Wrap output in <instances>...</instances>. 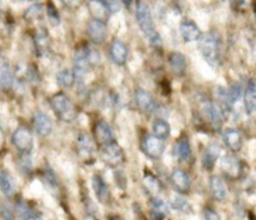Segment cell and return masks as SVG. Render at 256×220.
I'll use <instances>...</instances> for the list:
<instances>
[{
    "instance_id": "cell-38",
    "label": "cell",
    "mask_w": 256,
    "mask_h": 220,
    "mask_svg": "<svg viewBox=\"0 0 256 220\" xmlns=\"http://www.w3.org/2000/svg\"><path fill=\"white\" fill-rule=\"evenodd\" d=\"M0 219L2 220H14V212H12V208L8 204H4L0 210Z\"/></svg>"
},
{
    "instance_id": "cell-33",
    "label": "cell",
    "mask_w": 256,
    "mask_h": 220,
    "mask_svg": "<svg viewBox=\"0 0 256 220\" xmlns=\"http://www.w3.org/2000/svg\"><path fill=\"white\" fill-rule=\"evenodd\" d=\"M150 206H152V212H154V214L165 215V216L168 215V205L160 198H152V202H150Z\"/></svg>"
},
{
    "instance_id": "cell-39",
    "label": "cell",
    "mask_w": 256,
    "mask_h": 220,
    "mask_svg": "<svg viewBox=\"0 0 256 220\" xmlns=\"http://www.w3.org/2000/svg\"><path fill=\"white\" fill-rule=\"evenodd\" d=\"M122 2H105V6H106L109 14H114V12H119L122 9Z\"/></svg>"
},
{
    "instance_id": "cell-27",
    "label": "cell",
    "mask_w": 256,
    "mask_h": 220,
    "mask_svg": "<svg viewBox=\"0 0 256 220\" xmlns=\"http://www.w3.org/2000/svg\"><path fill=\"white\" fill-rule=\"evenodd\" d=\"M170 132H172V128H170V124L165 119L158 118L152 122V135L154 136L165 140L166 138L170 136Z\"/></svg>"
},
{
    "instance_id": "cell-25",
    "label": "cell",
    "mask_w": 256,
    "mask_h": 220,
    "mask_svg": "<svg viewBox=\"0 0 256 220\" xmlns=\"http://www.w3.org/2000/svg\"><path fill=\"white\" fill-rule=\"evenodd\" d=\"M256 109V85L254 79L249 82L245 92V110L249 115L254 114Z\"/></svg>"
},
{
    "instance_id": "cell-45",
    "label": "cell",
    "mask_w": 256,
    "mask_h": 220,
    "mask_svg": "<svg viewBox=\"0 0 256 220\" xmlns=\"http://www.w3.org/2000/svg\"><path fill=\"white\" fill-rule=\"evenodd\" d=\"M2 82H0V90H2Z\"/></svg>"
},
{
    "instance_id": "cell-20",
    "label": "cell",
    "mask_w": 256,
    "mask_h": 220,
    "mask_svg": "<svg viewBox=\"0 0 256 220\" xmlns=\"http://www.w3.org/2000/svg\"><path fill=\"white\" fill-rule=\"evenodd\" d=\"M16 190V184L8 170H0V192L5 195V196H12Z\"/></svg>"
},
{
    "instance_id": "cell-5",
    "label": "cell",
    "mask_w": 256,
    "mask_h": 220,
    "mask_svg": "<svg viewBox=\"0 0 256 220\" xmlns=\"http://www.w3.org/2000/svg\"><path fill=\"white\" fill-rule=\"evenodd\" d=\"M140 149L150 159H159L165 152V142L152 134H146L142 136Z\"/></svg>"
},
{
    "instance_id": "cell-18",
    "label": "cell",
    "mask_w": 256,
    "mask_h": 220,
    "mask_svg": "<svg viewBox=\"0 0 256 220\" xmlns=\"http://www.w3.org/2000/svg\"><path fill=\"white\" fill-rule=\"evenodd\" d=\"M220 152H222V149H220L219 144L212 142V144L206 148L204 154H202V168H204L205 170H212V168H214L215 162H216L218 158L220 156Z\"/></svg>"
},
{
    "instance_id": "cell-2",
    "label": "cell",
    "mask_w": 256,
    "mask_h": 220,
    "mask_svg": "<svg viewBox=\"0 0 256 220\" xmlns=\"http://www.w3.org/2000/svg\"><path fill=\"white\" fill-rule=\"evenodd\" d=\"M135 18H136V22L138 25H139L140 30H142V34L149 39V42H152V45L160 44V42H162V38H160L156 29H155L152 12H150L149 5H148L146 2H135Z\"/></svg>"
},
{
    "instance_id": "cell-7",
    "label": "cell",
    "mask_w": 256,
    "mask_h": 220,
    "mask_svg": "<svg viewBox=\"0 0 256 220\" xmlns=\"http://www.w3.org/2000/svg\"><path fill=\"white\" fill-rule=\"evenodd\" d=\"M76 149L82 160H92L96 152V145L89 134L80 132L76 139Z\"/></svg>"
},
{
    "instance_id": "cell-13",
    "label": "cell",
    "mask_w": 256,
    "mask_h": 220,
    "mask_svg": "<svg viewBox=\"0 0 256 220\" xmlns=\"http://www.w3.org/2000/svg\"><path fill=\"white\" fill-rule=\"evenodd\" d=\"M180 34H182V38L184 39V42H199L202 32L200 30V28L198 26L196 22L190 19H185L180 24Z\"/></svg>"
},
{
    "instance_id": "cell-41",
    "label": "cell",
    "mask_w": 256,
    "mask_h": 220,
    "mask_svg": "<svg viewBox=\"0 0 256 220\" xmlns=\"http://www.w3.org/2000/svg\"><path fill=\"white\" fill-rule=\"evenodd\" d=\"M26 220H44V219H42V215L40 214L38 210H32V212H30L29 216H28Z\"/></svg>"
},
{
    "instance_id": "cell-9",
    "label": "cell",
    "mask_w": 256,
    "mask_h": 220,
    "mask_svg": "<svg viewBox=\"0 0 256 220\" xmlns=\"http://www.w3.org/2000/svg\"><path fill=\"white\" fill-rule=\"evenodd\" d=\"M220 166L224 174L232 179L239 178L242 172V162L234 155L228 154L222 156V159L220 160Z\"/></svg>"
},
{
    "instance_id": "cell-8",
    "label": "cell",
    "mask_w": 256,
    "mask_h": 220,
    "mask_svg": "<svg viewBox=\"0 0 256 220\" xmlns=\"http://www.w3.org/2000/svg\"><path fill=\"white\" fill-rule=\"evenodd\" d=\"M202 112H204V115L208 118L209 122L215 129L222 128V122H224V114H222V109L220 108V105L218 102H204V105H202Z\"/></svg>"
},
{
    "instance_id": "cell-23",
    "label": "cell",
    "mask_w": 256,
    "mask_h": 220,
    "mask_svg": "<svg viewBox=\"0 0 256 220\" xmlns=\"http://www.w3.org/2000/svg\"><path fill=\"white\" fill-rule=\"evenodd\" d=\"M209 186H210V192H212L214 199L222 200L225 196H226V186H225L222 178H219L218 175H212V176L210 178Z\"/></svg>"
},
{
    "instance_id": "cell-24",
    "label": "cell",
    "mask_w": 256,
    "mask_h": 220,
    "mask_svg": "<svg viewBox=\"0 0 256 220\" xmlns=\"http://www.w3.org/2000/svg\"><path fill=\"white\" fill-rule=\"evenodd\" d=\"M144 186L146 188V190L150 194L154 195V198L158 196L162 190V184L159 180V178L155 176V175L150 172H144Z\"/></svg>"
},
{
    "instance_id": "cell-11",
    "label": "cell",
    "mask_w": 256,
    "mask_h": 220,
    "mask_svg": "<svg viewBox=\"0 0 256 220\" xmlns=\"http://www.w3.org/2000/svg\"><path fill=\"white\" fill-rule=\"evenodd\" d=\"M110 58H112V62L116 65H124L128 60V55H129V49H128L126 44H125L122 40L112 39V42H110L109 48Z\"/></svg>"
},
{
    "instance_id": "cell-6",
    "label": "cell",
    "mask_w": 256,
    "mask_h": 220,
    "mask_svg": "<svg viewBox=\"0 0 256 220\" xmlns=\"http://www.w3.org/2000/svg\"><path fill=\"white\" fill-rule=\"evenodd\" d=\"M12 142L20 152V154H30L34 146V138L28 128L20 126L12 132Z\"/></svg>"
},
{
    "instance_id": "cell-28",
    "label": "cell",
    "mask_w": 256,
    "mask_h": 220,
    "mask_svg": "<svg viewBox=\"0 0 256 220\" xmlns=\"http://www.w3.org/2000/svg\"><path fill=\"white\" fill-rule=\"evenodd\" d=\"M0 82L5 88H10L14 82V75L9 66V62L2 56H0Z\"/></svg>"
},
{
    "instance_id": "cell-10",
    "label": "cell",
    "mask_w": 256,
    "mask_h": 220,
    "mask_svg": "<svg viewBox=\"0 0 256 220\" xmlns=\"http://www.w3.org/2000/svg\"><path fill=\"white\" fill-rule=\"evenodd\" d=\"M94 142L95 144H100L102 146L104 145L110 144V142H114V134H112V130L110 128V125L108 124L105 120H99V122H95L94 125Z\"/></svg>"
},
{
    "instance_id": "cell-44",
    "label": "cell",
    "mask_w": 256,
    "mask_h": 220,
    "mask_svg": "<svg viewBox=\"0 0 256 220\" xmlns=\"http://www.w3.org/2000/svg\"><path fill=\"white\" fill-rule=\"evenodd\" d=\"M2 140H4V135H2V130L0 129V146L2 145Z\"/></svg>"
},
{
    "instance_id": "cell-43",
    "label": "cell",
    "mask_w": 256,
    "mask_h": 220,
    "mask_svg": "<svg viewBox=\"0 0 256 220\" xmlns=\"http://www.w3.org/2000/svg\"><path fill=\"white\" fill-rule=\"evenodd\" d=\"M106 220H122V218L119 215H109Z\"/></svg>"
},
{
    "instance_id": "cell-16",
    "label": "cell",
    "mask_w": 256,
    "mask_h": 220,
    "mask_svg": "<svg viewBox=\"0 0 256 220\" xmlns=\"http://www.w3.org/2000/svg\"><path fill=\"white\" fill-rule=\"evenodd\" d=\"M32 125L36 134H39L40 136H48L52 130V119L42 112H35L32 116Z\"/></svg>"
},
{
    "instance_id": "cell-30",
    "label": "cell",
    "mask_w": 256,
    "mask_h": 220,
    "mask_svg": "<svg viewBox=\"0 0 256 220\" xmlns=\"http://www.w3.org/2000/svg\"><path fill=\"white\" fill-rule=\"evenodd\" d=\"M48 39L49 38H48L46 32H44L42 30H39L36 32V35L34 36V44L38 55H44L48 52L49 49V40Z\"/></svg>"
},
{
    "instance_id": "cell-22",
    "label": "cell",
    "mask_w": 256,
    "mask_h": 220,
    "mask_svg": "<svg viewBox=\"0 0 256 220\" xmlns=\"http://www.w3.org/2000/svg\"><path fill=\"white\" fill-rule=\"evenodd\" d=\"M169 65L174 74L182 76V75L185 74V70H186V59H185L182 52H174L169 55Z\"/></svg>"
},
{
    "instance_id": "cell-37",
    "label": "cell",
    "mask_w": 256,
    "mask_h": 220,
    "mask_svg": "<svg viewBox=\"0 0 256 220\" xmlns=\"http://www.w3.org/2000/svg\"><path fill=\"white\" fill-rule=\"evenodd\" d=\"M85 55H86V62L89 64V66H95V65L99 64L100 62V52H98L94 48L89 46L86 44V50H85Z\"/></svg>"
},
{
    "instance_id": "cell-26",
    "label": "cell",
    "mask_w": 256,
    "mask_h": 220,
    "mask_svg": "<svg viewBox=\"0 0 256 220\" xmlns=\"http://www.w3.org/2000/svg\"><path fill=\"white\" fill-rule=\"evenodd\" d=\"M174 152L180 160H188L192 155V145L188 138L182 136L178 139L174 144Z\"/></svg>"
},
{
    "instance_id": "cell-15",
    "label": "cell",
    "mask_w": 256,
    "mask_h": 220,
    "mask_svg": "<svg viewBox=\"0 0 256 220\" xmlns=\"http://www.w3.org/2000/svg\"><path fill=\"white\" fill-rule=\"evenodd\" d=\"M86 32L92 42H96V44H102V42H104V40L106 39V35H108L106 24H105V22L92 19L89 22H88Z\"/></svg>"
},
{
    "instance_id": "cell-3",
    "label": "cell",
    "mask_w": 256,
    "mask_h": 220,
    "mask_svg": "<svg viewBox=\"0 0 256 220\" xmlns=\"http://www.w3.org/2000/svg\"><path fill=\"white\" fill-rule=\"evenodd\" d=\"M50 105L54 110L55 115L64 122H72L76 118L78 112L75 109L72 100L64 94V92H58L50 99Z\"/></svg>"
},
{
    "instance_id": "cell-40",
    "label": "cell",
    "mask_w": 256,
    "mask_h": 220,
    "mask_svg": "<svg viewBox=\"0 0 256 220\" xmlns=\"http://www.w3.org/2000/svg\"><path fill=\"white\" fill-rule=\"evenodd\" d=\"M202 220H220L219 214L210 208H205L202 212Z\"/></svg>"
},
{
    "instance_id": "cell-4",
    "label": "cell",
    "mask_w": 256,
    "mask_h": 220,
    "mask_svg": "<svg viewBox=\"0 0 256 220\" xmlns=\"http://www.w3.org/2000/svg\"><path fill=\"white\" fill-rule=\"evenodd\" d=\"M100 156H102V162L110 168H118L125 162L124 150H122V148L115 142L102 146Z\"/></svg>"
},
{
    "instance_id": "cell-34",
    "label": "cell",
    "mask_w": 256,
    "mask_h": 220,
    "mask_svg": "<svg viewBox=\"0 0 256 220\" xmlns=\"http://www.w3.org/2000/svg\"><path fill=\"white\" fill-rule=\"evenodd\" d=\"M15 212H16L18 218H19L20 220H26L28 216L30 215V212H32V209L24 202V200L20 199L19 202H16V205H15Z\"/></svg>"
},
{
    "instance_id": "cell-42",
    "label": "cell",
    "mask_w": 256,
    "mask_h": 220,
    "mask_svg": "<svg viewBox=\"0 0 256 220\" xmlns=\"http://www.w3.org/2000/svg\"><path fill=\"white\" fill-rule=\"evenodd\" d=\"M150 216H152V220H165V215H160V214H154V212H152L150 214Z\"/></svg>"
},
{
    "instance_id": "cell-12",
    "label": "cell",
    "mask_w": 256,
    "mask_h": 220,
    "mask_svg": "<svg viewBox=\"0 0 256 220\" xmlns=\"http://www.w3.org/2000/svg\"><path fill=\"white\" fill-rule=\"evenodd\" d=\"M135 102H136L139 109L142 110L144 112L152 114V112H156L158 104L155 99L152 96L149 92L142 89V88L136 89V92H135Z\"/></svg>"
},
{
    "instance_id": "cell-14",
    "label": "cell",
    "mask_w": 256,
    "mask_h": 220,
    "mask_svg": "<svg viewBox=\"0 0 256 220\" xmlns=\"http://www.w3.org/2000/svg\"><path fill=\"white\" fill-rule=\"evenodd\" d=\"M172 184L174 186V189L176 190L180 194H186L190 190L192 186V182H190V176L186 172H184L182 169H175L172 172Z\"/></svg>"
},
{
    "instance_id": "cell-29",
    "label": "cell",
    "mask_w": 256,
    "mask_h": 220,
    "mask_svg": "<svg viewBox=\"0 0 256 220\" xmlns=\"http://www.w3.org/2000/svg\"><path fill=\"white\" fill-rule=\"evenodd\" d=\"M56 82L58 84L65 89H70L72 85L75 84V75L72 72V69H62L56 74Z\"/></svg>"
},
{
    "instance_id": "cell-31",
    "label": "cell",
    "mask_w": 256,
    "mask_h": 220,
    "mask_svg": "<svg viewBox=\"0 0 256 220\" xmlns=\"http://www.w3.org/2000/svg\"><path fill=\"white\" fill-rule=\"evenodd\" d=\"M42 4L38 2V4H32V6L28 8L24 12V18L26 20H35L42 18Z\"/></svg>"
},
{
    "instance_id": "cell-21",
    "label": "cell",
    "mask_w": 256,
    "mask_h": 220,
    "mask_svg": "<svg viewBox=\"0 0 256 220\" xmlns=\"http://www.w3.org/2000/svg\"><path fill=\"white\" fill-rule=\"evenodd\" d=\"M88 6H89V12L92 14V19L106 24V20L110 14L108 12L106 6H105V2H99V0L98 2H89Z\"/></svg>"
},
{
    "instance_id": "cell-36",
    "label": "cell",
    "mask_w": 256,
    "mask_h": 220,
    "mask_svg": "<svg viewBox=\"0 0 256 220\" xmlns=\"http://www.w3.org/2000/svg\"><path fill=\"white\" fill-rule=\"evenodd\" d=\"M46 15H48V19H49L50 24L52 26H56V25L60 24V15L59 12L56 10V8L54 6L52 2H48L46 4Z\"/></svg>"
},
{
    "instance_id": "cell-35",
    "label": "cell",
    "mask_w": 256,
    "mask_h": 220,
    "mask_svg": "<svg viewBox=\"0 0 256 220\" xmlns=\"http://www.w3.org/2000/svg\"><path fill=\"white\" fill-rule=\"evenodd\" d=\"M172 206L174 208L175 210H178V212H190V209H192V206H190L189 202H186V199H184V198H182V196L172 198Z\"/></svg>"
},
{
    "instance_id": "cell-32",
    "label": "cell",
    "mask_w": 256,
    "mask_h": 220,
    "mask_svg": "<svg viewBox=\"0 0 256 220\" xmlns=\"http://www.w3.org/2000/svg\"><path fill=\"white\" fill-rule=\"evenodd\" d=\"M18 166H19L20 172L24 174H29L32 172V160L30 154H20L19 159H18Z\"/></svg>"
},
{
    "instance_id": "cell-1",
    "label": "cell",
    "mask_w": 256,
    "mask_h": 220,
    "mask_svg": "<svg viewBox=\"0 0 256 220\" xmlns=\"http://www.w3.org/2000/svg\"><path fill=\"white\" fill-rule=\"evenodd\" d=\"M199 50L206 62L212 66H219L222 62V40L219 35L210 32L202 34L199 39Z\"/></svg>"
},
{
    "instance_id": "cell-17",
    "label": "cell",
    "mask_w": 256,
    "mask_h": 220,
    "mask_svg": "<svg viewBox=\"0 0 256 220\" xmlns=\"http://www.w3.org/2000/svg\"><path fill=\"white\" fill-rule=\"evenodd\" d=\"M222 139H224L226 146L232 152H239L242 148V135L240 134L239 130L234 129V128L225 129L222 132Z\"/></svg>"
},
{
    "instance_id": "cell-19",
    "label": "cell",
    "mask_w": 256,
    "mask_h": 220,
    "mask_svg": "<svg viewBox=\"0 0 256 220\" xmlns=\"http://www.w3.org/2000/svg\"><path fill=\"white\" fill-rule=\"evenodd\" d=\"M92 190H94V194L96 196L98 202H106L109 199V186L105 182V180L100 176L99 174H95L92 176Z\"/></svg>"
}]
</instances>
